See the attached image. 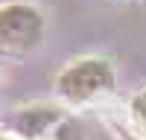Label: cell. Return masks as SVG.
I'll list each match as a JSON object with an SVG mask.
<instances>
[{"label":"cell","instance_id":"1","mask_svg":"<svg viewBox=\"0 0 146 140\" xmlns=\"http://www.w3.org/2000/svg\"><path fill=\"white\" fill-rule=\"evenodd\" d=\"M114 88V70L102 58H79L58 73L56 90L70 102H88Z\"/></svg>","mask_w":146,"mask_h":140},{"label":"cell","instance_id":"2","mask_svg":"<svg viewBox=\"0 0 146 140\" xmlns=\"http://www.w3.org/2000/svg\"><path fill=\"white\" fill-rule=\"evenodd\" d=\"M44 38V15L32 3L0 6V47L3 50H32Z\"/></svg>","mask_w":146,"mask_h":140},{"label":"cell","instance_id":"3","mask_svg":"<svg viewBox=\"0 0 146 140\" xmlns=\"http://www.w3.org/2000/svg\"><path fill=\"white\" fill-rule=\"evenodd\" d=\"M58 117L62 114L56 108H50V105H35V108H27V111H21L15 117V128L23 137H38L58 120Z\"/></svg>","mask_w":146,"mask_h":140},{"label":"cell","instance_id":"4","mask_svg":"<svg viewBox=\"0 0 146 140\" xmlns=\"http://www.w3.org/2000/svg\"><path fill=\"white\" fill-rule=\"evenodd\" d=\"M131 111H135V117L140 123H146V88L135 96V102H131Z\"/></svg>","mask_w":146,"mask_h":140},{"label":"cell","instance_id":"5","mask_svg":"<svg viewBox=\"0 0 146 140\" xmlns=\"http://www.w3.org/2000/svg\"><path fill=\"white\" fill-rule=\"evenodd\" d=\"M0 140H9V137H0Z\"/></svg>","mask_w":146,"mask_h":140}]
</instances>
